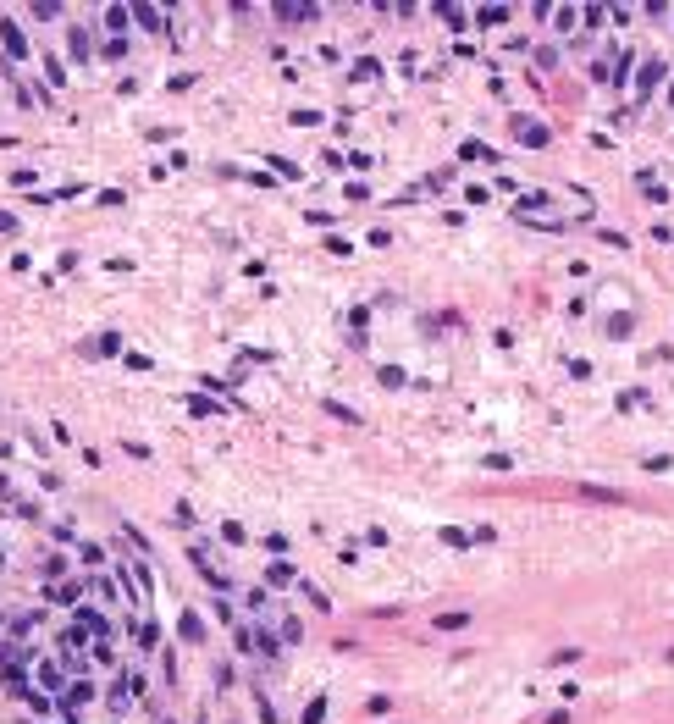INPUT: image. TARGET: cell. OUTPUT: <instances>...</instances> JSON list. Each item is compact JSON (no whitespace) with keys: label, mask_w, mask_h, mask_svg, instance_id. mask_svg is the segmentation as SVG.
Returning <instances> with one entry per match:
<instances>
[{"label":"cell","mask_w":674,"mask_h":724,"mask_svg":"<svg viewBox=\"0 0 674 724\" xmlns=\"http://www.w3.org/2000/svg\"><path fill=\"white\" fill-rule=\"evenodd\" d=\"M514 128H520L525 144H547V128H536V122H514Z\"/></svg>","instance_id":"6da1fadb"},{"label":"cell","mask_w":674,"mask_h":724,"mask_svg":"<svg viewBox=\"0 0 674 724\" xmlns=\"http://www.w3.org/2000/svg\"><path fill=\"white\" fill-rule=\"evenodd\" d=\"M183 636H188V642H205V636H199V614H183Z\"/></svg>","instance_id":"3957f363"},{"label":"cell","mask_w":674,"mask_h":724,"mask_svg":"<svg viewBox=\"0 0 674 724\" xmlns=\"http://www.w3.org/2000/svg\"><path fill=\"white\" fill-rule=\"evenodd\" d=\"M464 625H470V614H443L437 619V631H464Z\"/></svg>","instance_id":"7a4b0ae2"}]
</instances>
